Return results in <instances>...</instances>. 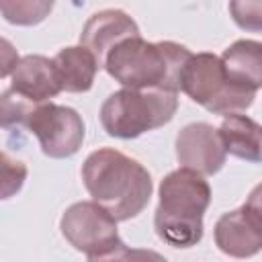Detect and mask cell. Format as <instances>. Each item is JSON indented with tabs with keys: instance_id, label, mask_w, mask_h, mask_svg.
I'll return each instance as SVG.
<instances>
[{
	"instance_id": "obj_8",
	"label": "cell",
	"mask_w": 262,
	"mask_h": 262,
	"mask_svg": "<svg viewBox=\"0 0 262 262\" xmlns=\"http://www.w3.org/2000/svg\"><path fill=\"white\" fill-rule=\"evenodd\" d=\"M260 188L256 186L250 199L223 213L215 223V246L231 258H252L262 248V215H260Z\"/></svg>"
},
{
	"instance_id": "obj_18",
	"label": "cell",
	"mask_w": 262,
	"mask_h": 262,
	"mask_svg": "<svg viewBox=\"0 0 262 262\" xmlns=\"http://www.w3.org/2000/svg\"><path fill=\"white\" fill-rule=\"evenodd\" d=\"M88 262H168L160 252L147 248H129L125 242L100 256H90Z\"/></svg>"
},
{
	"instance_id": "obj_19",
	"label": "cell",
	"mask_w": 262,
	"mask_h": 262,
	"mask_svg": "<svg viewBox=\"0 0 262 262\" xmlns=\"http://www.w3.org/2000/svg\"><path fill=\"white\" fill-rule=\"evenodd\" d=\"M260 2H231L229 12L237 27L248 31H260Z\"/></svg>"
},
{
	"instance_id": "obj_9",
	"label": "cell",
	"mask_w": 262,
	"mask_h": 262,
	"mask_svg": "<svg viewBox=\"0 0 262 262\" xmlns=\"http://www.w3.org/2000/svg\"><path fill=\"white\" fill-rule=\"evenodd\" d=\"M174 147H176V160L180 168L201 176L217 174L227 160L217 127L205 121L184 125L176 135Z\"/></svg>"
},
{
	"instance_id": "obj_15",
	"label": "cell",
	"mask_w": 262,
	"mask_h": 262,
	"mask_svg": "<svg viewBox=\"0 0 262 262\" xmlns=\"http://www.w3.org/2000/svg\"><path fill=\"white\" fill-rule=\"evenodd\" d=\"M53 10L51 0H0V14L16 27H33L43 23Z\"/></svg>"
},
{
	"instance_id": "obj_4",
	"label": "cell",
	"mask_w": 262,
	"mask_h": 262,
	"mask_svg": "<svg viewBox=\"0 0 262 262\" xmlns=\"http://www.w3.org/2000/svg\"><path fill=\"white\" fill-rule=\"evenodd\" d=\"M178 111V94L164 90L121 88L100 104V125L117 139H135L147 131L164 127Z\"/></svg>"
},
{
	"instance_id": "obj_6",
	"label": "cell",
	"mask_w": 262,
	"mask_h": 262,
	"mask_svg": "<svg viewBox=\"0 0 262 262\" xmlns=\"http://www.w3.org/2000/svg\"><path fill=\"white\" fill-rule=\"evenodd\" d=\"M25 127L37 137L41 151L53 160L72 158L86 137L82 115L72 106L55 102L37 104Z\"/></svg>"
},
{
	"instance_id": "obj_1",
	"label": "cell",
	"mask_w": 262,
	"mask_h": 262,
	"mask_svg": "<svg viewBox=\"0 0 262 262\" xmlns=\"http://www.w3.org/2000/svg\"><path fill=\"white\" fill-rule=\"evenodd\" d=\"M82 182L92 201L117 223L137 217L154 192L147 168L115 147H98L88 154L82 164Z\"/></svg>"
},
{
	"instance_id": "obj_16",
	"label": "cell",
	"mask_w": 262,
	"mask_h": 262,
	"mask_svg": "<svg viewBox=\"0 0 262 262\" xmlns=\"http://www.w3.org/2000/svg\"><path fill=\"white\" fill-rule=\"evenodd\" d=\"M35 106L37 104H33L25 96L16 94L12 88L4 90L0 94V127L12 129V127L27 125V119L31 117Z\"/></svg>"
},
{
	"instance_id": "obj_12",
	"label": "cell",
	"mask_w": 262,
	"mask_h": 262,
	"mask_svg": "<svg viewBox=\"0 0 262 262\" xmlns=\"http://www.w3.org/2000/svg\"><path fill=\"white\" fill-rule=\"evenodd\" d=\"M219 59L229 84L258 94L262 86V43L260 41L237 39L223 51Z\"/></svg>"
},
{
	"instance_id": "obj_7",
	"label": "cell",
	"mask_w": 262,
	"mask_h": 262,
	"mask_svg": "<svg viewBox=\"0 0 262 262\" xmlns=\"http://www.w3.org/2000/svg\"><path fill=\"white\" fill-rule=\"evenodd\" d=\"M59 229L66 242L88 258L106 254L123 242L119 237L117 221L94 201H78L70 205L59 219Z\"/></svg>"
},
{
	"instance_id": "obj_13",
	"label": "cell",
	"mask_w": 262,
	"mask_h": 262,
	"mask_svg": "<svg viewBox=\"0 0 262 262\" xmlns=\"http://www.w3.org/2000/svg\"><path fill=\"white\" fill-rule=\"evenodd\" d=\"M51 61L55 68L59 90L72 92V94L88 92L100 70L92 53L82 45H70V47L59 49L51 57Z\"/></svg>"
},
{
	"instance_id": "obj_20",
	"label": "cell",
	"mask_w": 262,
	"mask_h": 262,
	"mask_svg": "<svg viewBox=\"0 0 262 262\" xmlns=\"http://www.w3.org/2000/svg\"><path fill=\"white\" fill-rule=\"evenodd\" d=\"M18 59H20V55H18L16 47L12 45V41H8L6 37H0V80L14 72Z\"/></svg>"
},
{
	"instance_id": "obj_10",
	"label": "cell",
	"mask_w": 262,
	"mask_h": 262,
	"mask_svg": "<svg viewBox=\"0 0 262 262\" xmlns=\"http://www.w3.org/2000/svg\"><path fill=\"white\" fill-rule=\"evenodd\" d=\"M141 37L137 23L121 8H104L94 12L80 33V45L86 47L102 68L108 51L125 39Z\"/></svg>"
},
{
	"instance_id": "obj_17",
	"label": "cell",
	"mask_w": 262,
	"mask_h": 262,
	"mask_svg": "<svg viewBox=\"0 0 262 262\" xmlns=\"http://www.w3.org/2000/svg\"><path fill=\"white\" fill-rule=\"evenodd\" d=\"M29 176V168L25 162L0 151V201H8L20 192L25 180Z\"/></svg>"
},
{
	"instance_id": "obj_2",
	"label": "cell",
	"mask_w": 262,
	"mask_h": 262,
	"mask_svg": "<svg viewBox=\"0 0 262 262\" xmlns=\"http://www.w3.org/2000/svg\"><path fill=\"white\" fill-rule=\"evenodd\" d=\"M190 49L174 41L125 39L104 57L106 74L129 90L180 92V74L190 57Z\"/></svg>"
},
{
	"instance_id": "obj_3",
	"label": "cell",
	"mask_w": 262,
	"mask_h": 262,
	"mask_svg": "<svg viewBox=\"0 0 262 262\" xmlns=\"http://www.w3.org/2000/svg\"><path fill=\"white\" fill-rule=\"evenodd\" d=\"M211 203L205 176L178 168L166 174L158 188L154 229L172 248H192L203 239V217Z\"/></svg>"
},
{
	"instance_id": "obj_11",
	"label": "cell",
	"mask_w": 262,
	"mask_h": 262,
	"mask_svg": "<svg viewBox=\"0 0 262 262\" xmlns=\"http://www.w3.org/2000/svg\"><path fill=\"white\" fill-rule=\"evenodd\" d=\"M10 88L33 104H45L61 92L51 57L39 53H29L18 59L10 74Z\"/></svg>"
},
{
	"instance_id": "obj_14",
	"label": "cell",
	"mask_w": 262,
	"mask_h": 262,
	"mask_svg": "<svg viewBox=\"0 0 262 262\" xmlns=\"http://www.w3.org/2000/svg\"><path fill=\"white\" fill-rule=\"evenodd\" d=\"M217 133L221 137L225 154H231V156L246 160V162H252V164L260 162V158H262V154H260L262 129L252 117H248L244 113L225 115Z\"/></svg>"
},
{
	"instance_id": "obj_5",
	"label": "cell",
	"mask_w": 262,
	"mask_h": 262,
	"mask_svg": "<svg viewBox=\"0 0 262 262\" xmlns=\"http://www.w3.org/2000/svg\"><path fill=\"white\" fill-rule=\"evenodd\" d=\"M180 90L213 115L244 113L254 104L256 92L237 88L227 82L221 59L215 53H192L180 74Z\"/></svg>"
}]
</instances>
